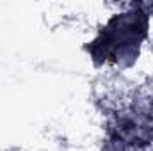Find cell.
Wrapping results in <instances>:
<instances>
[{
  "label": "cell",
  "instance_id": "6da1fadb",
  "mask_svg": "<svg viewBox=\"0 0 153 151\" xmlns=\"http://www.w3.org/2000/svg\"><path fill=\"white\" fill-rule=\"evenodd\" d=\"M146 27L148 21L143 13L116 16L109 21L93 46H89V52L102 61L119 62L123 57H134L135 61L137 48L146 36Z\"/></svg>",
  "mask_w": 153,
  "mask_h": 151
}]
</instances>
